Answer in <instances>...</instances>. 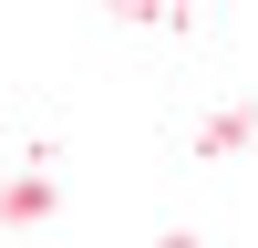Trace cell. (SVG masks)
I'll list each match as a JSON object with an SVG mask.
<instances>
[{
  "label": "cell",
  "instance_id": "6da1fadb",
  "mask_svg": "<svg viewBox=\"0 0 258 248\" xmlns=\"http://www.w3.org/2000/svg\"><path fill=\"white\" fill-rule=\"evenodd\" d=\"M155 248H207V238H186V227H176V238H155Z\"/></svg>",
  "mask_w": 258,
  "mask_h": 248
}]
</instances>
